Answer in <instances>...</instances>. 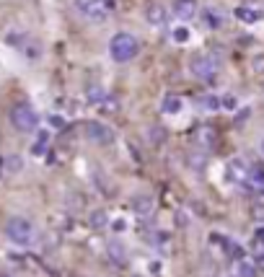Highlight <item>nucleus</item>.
<instances>
[{"label":"nucleus","mask_w":264,"mask_h":277,"mask_svg":"<svg viewBox=\"0 0 264 277\" xmlns=\"http://www.w3.org/2000/svg\"><path fill=\"white\" fill-rule=\"evenodd\" d=\"M140 52V44L132 34L127 32H119L112 37V42H109V55H112L114 63H130V60H135Z\"/></svg>","instance_id":"f257e3e1"},{"label":"nucleus","mask_w":264,"mask_h":277,"mask_svg":"<svg viewBox=\"0 0 264 277\" xmlns=\"http://www.w3.org/2000/svg\"><path fill=\"white\" fill-rule=\"evenodd\" d=\"M6 236H8L16 246H29L31 241H34L37 230H34V225H31L26 218H21V215H13V218H8V223H6Z\"/></svg>","instance_id":"f03ea898"},{"label":"nucleus","mask_w":264,"mask_h":277,"mask_svg":"<svg viewBox=\"0 0 264 277\" xmlns=\"http://www.w3.org/2000/svg\"><path fill=\"white\" fill-rule=\"evenodd\" d=\"M189 70L199 81H212L215 75L220 73V60L215 55H210V52H199L189 60Z\"/></svg>","instance_id":"7ed1b4c3"},{"label":"nucleus","mask_w":264,"mask_h":277,"mask_svg":"<svg viewBox=\"0 0 264 277\" xmlns=\"http://www.w3.org/2000/svg\"><path fill=\"white\" fill-rule=\"evenodd\" d=\"M11 122H13V127L19 132L31 135V132H37V127H39V114L31 109L29 104H16L11 109Z\"/></svg>","instance_id":"20e7f679"},{"label":"nucleus","mask_w":264,"mask_h":277,"mask_svg":"<svg viewBox=\"0 0 264 277\" xmlns=\"http://www.w3.org/2000/svg\"><path fill=\"white\" fill-rule=\"evenodd\" d=\"M75 8L88 21H104L117 8V3L114 0H75Z\"/></svg>","instance_id":"39448f33"},{"label":"nucleus","mask_w":264,"mask_h":277,"mask_svg":"<svg viewBox=\"0 0 264 277\" xmlns=\"http://www.w3.org/2000/svg\"><path fill=\"white\" fill-rule=\"evenodd\" d=\"M86 137H88V140H93L96 145L114 143V132L109 130L104 122H86Z\"/></svg>","instance_id":"423d86ee"},{"label":"nucleus","mask_w":264,"mask_h":277,"mask_svg":"<svg viewBox=\"0 0 264 277\" xmlns=\"http://www.w3.org/2000/svg\"><path fill=\"white\" fill-rule=\"evenodd\" d=\"M225 179L233 181V184H246V179H248L246 163H243L241 158H230L228 166H225Z\"/></svg>","instance_id":"0eeeda50"},{"label":"nucleus","mask_w":264,"mask_h":277,"mask_svg":"<svg viewBox=\"0 0 264 277\" xmlns=\"http://www.w3.org/2000/svg\"><path fill=\"white\" fill-rule=\"evenodd\" d=\"M174 16L179 21H192L197 16V0H174Z\"/></svg>","instance_id":"6e6552de"},{"label":"nucleus","mask_w":264,"mask_h":277,"mask_svg":"<svg viewBox=\"0 0 264 277\" xmlns=\"http://www.w3.org/2000/svg\"><path fill=\"white\" fill-rule=\"evenodd\" d=\"M145 19H148L150 26H166L168 11H166V6H161V3H150L148 11H145Z\"/></svg>","instance_id":"1a4fd4ad"},{"label":"nucleus","mask_w":264,"mask_h":277,"mask_svg":"<svg viewBox=\"0 0 264 277\" xmlns=\"http://www.w3.org/2000/svg\"><path fill=\"white\" fill-rule=\"evenodd\" d=\"M192 137H194V143H197L202 150H210V148L215 145V140H217V135H215L212 127H197Z\"/></svg>","instance_id":"9d476101"},{"label":"nucleus","mask_w":264,"mask_h":277,"mask_svg":"<svg viewBox=\"0 0 264 277\" xmlns=\"http://www.w3.org/2000/svg\"><path fill=\"white\" fill-rule=\"evenodd\" d=\"M202 21H205L207 29H223L225 26V13L220 8H205V13H202Z\"/></svg>","instance_id":"9b49d317"},{"label":"nucleus","mask_w":264,"mask_h":277,"mask_svg":"<svg viewBox=\"0 0 264 277\" xmlns=\"http://www.w3.org/2000/svg\"><path fill=\"white\" fill-rule=\"evenodd\" d=\"M106 251H109V259L114 261L117 267H122V264H127V249L119 243V241H112L106 246Z\"/></svg>","instance_id":"f8f14e48"},{"label":"nucleus","mask_w":264,"mask_h":277,"mask_svg":"<svg viewBox=\"0 0 264 277\" xmlns=\"http://www.w3.org/2000/svg\"><path fill=\"white\" fill-rule=\"evenodd\" d=\"M236 19L243 21V24H256V21L261 19V11H256V8H251V6H238V8H236Z\"/></svg>","instance_id":"ddd939ff"},{"label":"nucleus","mask_w":264,"mask_h":277,"mask_svg":"<svg viewBox=\"0 0 264 277\" xmlns=\"http://www.w3.org/2000/svg\"><path fill=\"white\" fill-rule=\"evenodd\" d=\"M132 207H135L137 215H150V212H153V199H150L148 194H137V197L132 199Z\"/></svg>","instance_id":"4468645a"},{"label":"nucleus","mask_w":264,"mask_h":277,"mask_svg":"<svg viewBox=\"0 0 264 277\" xmlns=\"http://www.w3.org/2000/svg\"><path fill=\"white\" fill-rule=\"evenodd\" d=\"M197 104H199V109H205V112H217L223 106V99H217L212 94H205V96L197 99Z\"/></svg>","instance_id":"2eb2a0df"},{"label":"nucleus","mask_w":264,"mask_h":277,"mask_svg":"<svg viewBox=\"0 0 264 277\" xmlns=\"http://www.w3.org/2000/svg\"><path fill=\"white\" fill-rule=\"evenodd\" d=\"M186 163H189L194 171H202V168L207 166V156H205V150L202 148H197V150H192L189 153V158H186Z\"/></svg>","instance_id":"dca6fc26"},{"label":"nucleus","mask_w":264,"mask_h":277,"mask_svg":"<svg viewBox=\"0 0 264 277\" xmlns=\"http://www.w3.org/2000/svg\"><path fill=\"white\" fill-rule=\"evenodd\" d=\"M181 106H184L181 99H179V96H171V94L163 96V101H161V109H163L166 114H179V112H181Z\"/></svg>","instance_id":"f3484780"},{"label":"nucleus","mask_w":264,"mask_h":277,"mask_svg":"<svg viewBox=\"0 0 264 277\" xmlns=\"http://www.w3.org/2000/svg\"><path fill=\"white\" fill-rule=\"evenodd\" d=\"M259 267L254 264V259H238V277H256Z\"/></svg>","instance_id":"a211bd4d"},{"label":"nucleus","mask_w":264,"mask_h":277,"mask_svg":"<svg viewBox=\"0 0 264 277\" xmlns=\"http://www.w3.org/2000/svg\"><path fill=\"white\" fill-rule=\"evenodd\" d=\"M106 96H109V94L104 91V86H91V88L86 91V99H88L91 104H101Z\"/></svg>","instance_id":"6ab92c4d"},{"label":"nucleus","mask_w":264,"mask_h":277,"mask_svg":"<svg viewBox=\"0 0 264 277\" xmlns=\"http://www.w3.org/2000/svg\"><path fill=\"white\" fill-rule=\"evenodd\" d=\"M99 106V112L101 114H117V109H119V101H117V96H106L101 104H96Z\"/></svg>","instance_id":"aec40b11"},{"label":"nucleus","mask_w":264,"mask_h":277,"mask_svg":"<svg viewBox=\"0 0 264 277\" xmlns=\"http://www.w3.org/2000/svg\"><path fill=\"white\" fill-rule=\"evenodd\" d=\"M24 168V161L19 158V156H8L6 158V171H11V174H19Z\"/></svg>","instance_id":"412c9836"},{"label":"nucleus","mask_w":264,"mask_h":277,"mask_svg":"<svg viewBox=\"0 0 264 277\" xmlns=\"http://www.w3.org/2000/svg\"><path fill=\"white\" fill-rule=\"evenodd\" d=\"M109 223V215L104 210H96V212H91V225L93 228H104Z\"/></svg>","instance_id":"4be33fe9"},{"label":"nucleus","mask_w":264,"mask_h":277,"mask_svg":"<svg viewBox=\"0 0 264 277\" xmlns=\"http://www.w3.org/2000/svg\"><path fill=\"white\" fill-rule=\"evenodd\" d=\"M186 39H189V29H186V26H176L174 29V42H186Z\"/></svg>","instance_id":"5701e85b"},{"label":"nucleus","mask_w":264,"mask_h":277,"mask_svg":"<svg viewBox=\"0 0 264 277\" xmlns=\"http://www.w3.org/2000/svg\"><path fill=\"white\" fill-rule=\"evenodd\" d=\"M251 218L264 223V202H254V205H251Z\"/></svg>","instance_id":"b1692460"},{"label":"nucleus","mask_w":264,"mask_h":277,"mask_svg":"<svg viewBox=\"0 0 264 277\" xmlns=\"http://www.w3.org/2000/svg\"><path fill=\"white\" fill-rule=\"evenodd\" d=\"M50 125H52V127H60V130H62V127H65V125H68V122H65V119H62L60 114H52V117H50Z\"/></svg>","instance_id":"393cba45"},{"label":"nucleus","mask_w":264,"mask_h":277,"mask_svg":"<svg viewBox=\"0 0 264 277\" xmlns=\"http://www.w3.org/2000/svg\"><path fill=\"white\" fill-rule=\"evenodd\" d=\"M223 106H225L228 112H233V109H236V96H225V99H223Z\"/></svg>","instance_id":"a878e982"},{"label":"nucleus","mask_w":264,"mask_h":277,"mask_svg":"<svg viewBox=\"0 0 264 277\" xmlns=\"http://www.w3.org/2000/svg\"><path fill=\"white\" fill-rule=\"evenodd\" d=\"M254 70H256V73H264V55L254 57Z\"/></svg>","instance_id":"bb28decb"},{"label":"nucleus","mask_w":264,"mask_h":277,"mask_svg":"<svg viewBox=\"0 0 264 277\" xmlns=\"http://www.w3.org/2000/svg\"><path fill=\"white\" fill-rule=\"evenodd\" d=\"M254 264H256L259 269H264V254H256V256H254Z\"/></svg>","instance_id":"cd10ccee"},{"label":"nucleus","mask_w":264,"mask_h":277,"mask_svg":"<svg viewBox=\"0 0 264 277\" xmlns=\"http://www.w3.org/2000/svg\"><path fill=\"white\" fill-rule=\"evenodd\" d=\"M256 241H259V243H264V228H259V230H256Z\"/></svg>","instance_id":"c85d7f7f"},{"label":"nucleus","mask_w":264,"mask_h":277,"mask_svg":"<svg viewBox=\"0 0 264 277\" xmlns=\"http://www.w3.org/2000/svg\"><path fill=\"white\" fill-rule=\"evenodd\" d=\"M256 192H259V194H264V181H261L259 187H256Z\"/></svg>","instance_id":"c756f323"},{"label":"nucleus","mask_w":264,"mask_h":277,"mask_svg":"<svg viewBox=\"0 0 264 277\" xmlns=\"http://www.w3.org/2000/svg\"><path fill=\"white\" fill-rule=\"evenodd\" d=\"M261 153H264V140H261Z\"/></svg>","instance_id":"7c9ffc66"}]
</instances>
